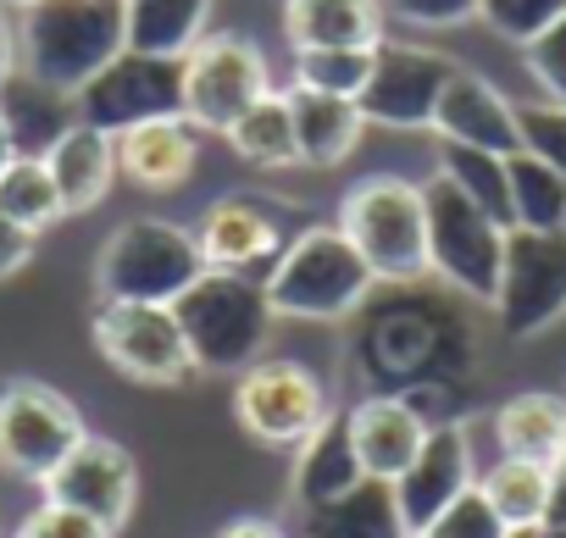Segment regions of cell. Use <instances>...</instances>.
Wrapping results in <instances>:
<instances>
[{"label": "cell", "mask_w": 566, "mask_h": 538, "mask_svg": "<svg viewBox=\"0 0 566 538\" xmlns=\"http://www.w3.org/2000/svg\"><path fill=\"white\" fill-rule=\"evenodd\" d=\"M128 51V0H34L18 12V73L78 95Z\"/></svg>", "instance_id": "obj_1"}, {"label": "cell", "mask_w": 566, "mask_h": 538, "mask_svg": "<svg viewBox=\"0 0 566 538\" xmlns=\"http://www.w3.org/2000/svg\"><path fill=\"white\" fill-rule=\"evenodd\" d=\"M266 300L277 317H301V323H339L373 295V266L361 250L339 233V222L301 228L290 244L277 250L266 266Z\"/></svg>", "instance_id": "obj_2"}, {"label": "cell", "mask_w": 566, "mask_h": 538, "mask_svg": "<svg viewBox=\"0 0 566 538\" xmlns=\"http://www.w3.org/2000/svg\"><path fill=\"white\" fill-rule=\"evenodd\" d=\"M172 317L189 339L195 372H244L261 361V345L272 334V300L266 284H255L250 273H222V266H206V273L172 300Z\"/></svg>", "instance_id": "obj_3"}, {"label": "cell", "mask_w": 566, "mask_h": 538, "mask_svg": "<svg viewBox=\"0 0 566 538\" xmlns=\"http://www.w3.org/2000/svg\"><path fill=\"white\" fill-rule=\"evenodd\" d=\"M339 233L361 250L378 284H417L433 273L428 266V205H422V183H411V178H395V172L356 178L339 200Z\"/></svg>", "instance_id": "obj_4"}, {"label": "cell", "mask_w": 566, "mask_h": 538, "mask_svg": "<svg viewBox=\"0 0 566 538\" xmlns=\"http://www.w3.org/2000/svg\"><path fill=\"white\" fill-rule=\"evenodd\" d=\"M200 273H206L200 239L184 222H167V217H134V222L112 228V239L95 255L101 300L172 306Z\"/></svg>", "instance_id": "obj_5"}, {"label": "cell", "mask_w": 566, "mask_h": 538, "mask_svg": "<svg viewBox=\"0 0 566 538\" xmlns=\"http://www.w3.org/2000/svg\"><path fill=\"white\" fill-rule=\"evenodd\" d=\"M422 205H428V266L461 289L467 300L494 306L500 289V261H505V222H494L478 200H467L444 172H433L422 183Z\"/></svg>", "instance_id": "obj_6"}, {"label": "cell", "mask_w": 566, "mask_h": 538, "mask_svg": "<svg viewBox=\"0 0 566 538\" xmlns=\"http://www.w3.org/2000/svg\"><path fill=\"white\" fill-rule=\"evenodd\" d=\"M233 416L266 450H301L334 411H328V383L306 361L261 356L233 383Z\"/></svg>", "instance_id": "obj_7"}, {"label": "cell", "mask_w": 566, "mask_h": 538, "mask_svg": "<svg viewBox=\"0 0 566 538\" xmlns=\"http://www.w3.org/2000/svg\"><path fill=\"white\" fill-rule=\"evenodd\" d=\"M84 439H90V428L62 389H51L40 378L0 383V472L45 483Z\"/></svg>", "instance_id": "obj_8"}, {"label": "cell", "mask_w": 566, "mask_h": 538, "mask_svg": "<svg viewBox=\"0 0 566 538\" xmlns=\"http://www.w3.org/2000/svg\"><path fill=\"white\" fill-rule=\"evenodd\" d=\"M73 112H78V123H90L112 139L139 123H156V117H184V62L123 51L112 67H101L73 95Z\"/></svg>", "instance_id": "obj_9"}, {"label": "cell", "mask_w": 566, "mask_h": 538, "mask_svg": "<svg viewBox=\"0 0 566 538\" xmlns=\"http://www.w3.org/2000/svg\"><path fill=\"white\" fill-rule=\"evenodd\" d=\"M95 350L106 356V367H117L134 383H189L195 378V356L189 339L172 317V306H139V300H101L95 306Z\"/></svg>", "instance_id": "obj_10"}, {"label": "cell", "mask_w": 566, "mask_h": 538, "mask_svg": "<svg viewBox=\"0 0 566 538\" xmlns=\"http://www.w3.org/2000/svg\"><path fill=\"white\" fill-rule=\"evenodd\" d=\"M494 317L511 339H533L566 317V233H538V228L505 233Z\"/></svg>", "instance_id": "obj_11"}, {"label": "cell", "mask_w": 566, "mask_h": 538, "mask_svg": "<svg viewBox=\"0 0 566 538\" xmlns=\"http://www.w3.org/2000/svg\"><path fill=\"white\" fill-rule=\"evenodd\" d=\"M261 95H272L266 56L244 34H206L184 56V117L200 134H228Z\"/></svg>", "instance_id": "obj_12"}, {"label": "cell", "mask_w": 566, "mask_h": 538, "mask_svg": "<svg viewBox=\"0 0 566 538\" xmlns=\"http://www.w3.org/2000/svg\"><path fill=\"white\" fill-rule=\"evenodd\" d=\"M461 62H450L444 51L428 45H378L373 78L361 89V117L378 128H433V106L444 95V84L455 78Z\"/></svg>", "instance_id": "obj_13"}, {"label": "cell", "mask_w": 566, "mask_h": 538, "mask_svg": "<svg viewBox=\"0 0 566 538\" xmlns=\"http://www.w3.org/2000/svg\"><path fill=\"white\" fill-rule=\"evenodd\" d=\"M45 499H56V505H73V510H84V516H95L101 527H123L128 521V510H134V494H139V472H134V455L117 444V439H101V433H90L45 483Z\"/></svg>", "instance_id": "obj_14"}, {"label": "cell", "mask_w": 566, "mask_h": 538, "mask_svg": "<svg viewBox=\"0 0 566 538\" xmlns=\"http://www.w3.org/2000/svg\"><path fill=\"white\" fill-rule=\"evenodd\" d=\"M467 488H478V472H472V439L461 422H433L428 444L417 450V461L395 477V505L411 527V538L439 516L450 510Z\"/></svg>", "instance_id": "obj_15"}, {"label": "cell", "mask_w": 566, "mask_h": 538, "mask_svg": "<svg viewBox=\"0 0 566 538\" xmlns=\"http://www.w3.org/2000/svg\"><path fill=\"white\" fill-rule=\"evenodd\" d=\"M345 422H350V444L361 455V472L378 483H395L433 433V416H422V405L411 394H389V389L350 405Z\"/></svg>", "instance_id": "obj_16"}, {"label": "cell", "mask_w": 566, "mask_h": 538, "mask_svg": "<svg viewBox=\"0 0 566 538\" xmlns=\"http://www.w3.org/2000/svg\"><path fill=\"white\" fill-rule=\"evenodd\" d=\"M195 239H200L206 266H222V273H250V266H261V261L272 266L277 250L290 244L295 233H283V222H277V211L266 200H255V194H222L217 205H206Z\"/></svg>", "instance_id": "obj_17"}, {"label": "cell", "mask_w": 566, "mask_h": 538, "mask_svg": "<svg viewBox=\"0 0 566 538\" xmlns=\"http://www.w3.org/2000/svg\"><path fill=\"white\" fill-rule=\"evenodd\" d=\"M433 134L444 145H467V150H489V156H516L522 150L516 106L489 78H478L472 67H455V78L444 84V95L433 106Z\"/></svg>", "instance_id": "obj_18"}, {"label": "cell", "mask_w": 566, "mask_h": 538, "mask_svg": "<svg viewBox=\"0 0 566 538\" xmlns=\"http://www.w3.org/2000/svg\"><path fill=\"white\" fill-rule=\"evenodd\" d=\"M195 161H200V128L189 117H156L117 134V172L139 189H178L195 178Z\"/></svg>", "instance_id": "obj_19"}, {"label": "cell", "mask_w": 566, "mask_h": 538, "mask_svg": "<svg viewBox=\"0 0 566 538\" xmlns=\"http://www.w3.org/2000/svg\"><path fill=\"white\" fill-rule=\"evenodd\" d=\"M295 51H373L384 45V0H283Z\"/></svg>", "instance_id": "obj_20"}, {"label": "cell", "mask_w": 566, "mask_h": 538, "mask_svg": "<svg viewBox=\"0 0 566 538\" xmlns=\"http://www.w3.org/2000/svg\"><path fill=\"white\" fill-rule=\"evenodd\" d=\"M45 167L56 178V194H62V211L78 217V211H95L112 183H117V139L90 128V123H73L51 150H45Z\"/></svg>", "instance_id": "obj_21"}, {"label": "cell", "mask_w": 566, "mask_h": 538, "mask_svg": "<svg viewBox=\"0 0 566 538\" xmlns=\"http://www.w3.org/2000/svg\"><path fill=\"white\" fill-rule=\"evenodd\" d=\"M361 483H367V472H361V455L350 444V422L345 416H328L295 450V499L306 510H323V505H339L345 494H356Z\"/></svg>", "instance_id": "obj_22"}, {"label": "cell", "mask_w": 566, "mask_h": 538, "mask_svg": "<svg viewBox=\"0 0 566 538\" xmlns=\"http://www.w3.org/2000/svg\"><path fill=\"white\" fill-rule=\"evenodd\" d=\"M290 117H295V145H301L306 167H339L361 145V128H367L356 101L323 95V89H306V84L290 89Z\"/></svg>", "instance_id": "obj_23"}, {"label": "cell", "mask_w": 566, "mask_h": 538, "mask_svg": "<svg viewBox=\"0 0 566 538\" xmlns=\"http://www.w3.org/2000/svg\"><path fill=\"white\" fill-rule=\"evenodd\" d=\"M494 444H500V455L555 466L566 455V394H549V389L511 394L494 411Z\"/></svg>", "instance_id": "obj_24"}, {"label": "cell", "mask_w": 566, "mask_h": 538, "mask_svg": "<svg viewBox=\"0 0 566 538\" xmlns=\"http://www.w3.org/2000/svg\"><path fill=\"white\" fill-rule=\"evenodd\" d=\"M0 117H7V128H12L18 156H45V150L78 123L73 95L45 89V84L29 78V73H12L7 84H0Z\"/></svg>", "instance_id": "obj_25"}, {"label": "cell", "mask_w": 566, "mask_h": 538, "mask_svg": "<svg viewBox=\"0 0 566 538\" xmlns=\"http://www.w3.org/2000/svg\"><path fill=\"white\" fill-rule=\"evenodd\" d=\"M306 538H411V527L395 505V483L367 477L339 505L306 510Z\"/></svg>", "instance_id": "obj_26"}, {"label": "cell", "mask_w": 566, "mask_h": 538, "mask_svg": "<svg viewBox=\"0 0 566 538\" xmlns=\"http://www.w3.org/2000/svg\"><path fill=\"white\" fill-rule=\"evenodd\" d=\"M211 0H128V51L145 56H189L206 40Z\"/></svg>", "instance_id": "obj_27"}, {"label": "cell", "mask_w": 566, "mask_h": 538, "mask_svg": "<svg viewBox=\"0 0 566 538\" xmlns=\"http://www.w3.org/2000/svg\"><path fill=\"white\" fill-rule=\"evenodd\" d=\"M478 494L489 499V510H494L511 532H533V527H544V516H549V466L500 455V461L478 477Z\"/></svg>", "instance_id": "obj_28"}, {"label": "cell", "mask_w": 566, "mask_h": 538, "mask_svg": "<svg viewBox=\"0 0 566 538\" xmlns=\"http://www.w3.org/2000/svg\"><path fill=\"white\" fill-rule=\"evenodd\" d=\"M222 139H228V145L239 150V161H250V167H301L290 95H261Z\"/></svg>", "instance_id": "obj_29"}, {"label": "cell", "mask_w": 566, "mask_h": 538, "mask_svg": "<svg viewBox=\"0 0 566 538\" xmlns=\"http://www.w3.org/2000/svg\"><path fill=\"white\" fill-rule=\"evenodd\" d=\"M505 178H511V228L560 233V222H566V178L549 161H538L533 150L505 156Z\"/></svg>", "instance_id": "obj_30"}, {"label": "cell", "mask_w": 566, "mask_h": 538, "mask_svg": "<svg viewBox=\"0 0 566 538\" xmlns=\"http://www.w3.org/2000/svg\"><path fill=\"white\" fill-rule=\"evenodd\" d=\"M0 211H7L18 228H29L34 239L62 222V194H56V178L45 167V156H18L7 172H0Z\"/></svg>", "instance_id": "obj_31"}, {"label": "cell", "mask_w": 566, "mask_h": 538, "mask_svg": "<svg viewBox=\"0 0 566 538\" xmlns=\"http://www.w3.org/2000/svg\"><path fill=\"white\" fill-rule=\"evenodd\" d=\"M439 172H444L467 200H478L494 222L511 228V178H505V156L467 150V145H444V150H439Z\"/></svg>", "instance_id": "obj_32"}, {"label": "cell", "mask_w": 566, "mask_h": 538, "mask_svg": "<svg viewBox=\"0 0 566 538\" xmlns=\"http://www.w3.org/2000/svg\"><path fill=\"white\" fill-rule=\"evenodd\" d=\"M373 62H378V45L373 51H295V84L361 101V89L373 78Z\"/></svg>", "instance_id": "obj_33"}, {"label": "cell", "mask_w": 566, "mask_h": 538, "mask_svg": "<svg viewBox=\"0 0 566 538\" xmlns=\"http://www.w3.org/2000/svg\"><path fill=\"white\" fill-rule=\"evenodd\" d=\"M478 18H483L500 40L527 45V40H538L549 23L566 18V0H478Z\"/></svg>", "instance_id": "obj_34"}, {"label": "cell", "mask_w": 566, "mask_h": 538, "mask_svg": "<svg viewBox=\"0 0 566 538\" xmlns=\"http://www.w3.org/2000/svg\"><path fill=\"white\" fill-rule=\"evenodd\" d=\"M417 538H511V527L489 510V499L478 494V488H467L450 510H439Z\"/></svg>", "instance_id": "obj_35"}, {"label": "cell", "mask_w": 566, "mask_h": 538, "mask_svg": "<svg viewBox=\"0 0 566 538\" xmlns=\"http://www.w3.org/2000/svg\"><path fill=\"white\" fill-rule=\"evenodd\" d=\"M516 128H522V150H533L538 161H549L566 178V106H555V101L516 106Z\"/></svg>", "instance_id": "obj_36"}, {"label": "cell", "mask_w": 566, "mask_h": 538, "mask_svg": "<svg viewBox=\"0 0 566 538\" xmlns=\"http://www.w3.org/2000/svg\"><path fill=\"white\" fill-rule=\"evenodd\" d=\"M522 62H527V73L538 78V89H544L555 106H566V18L549 23L538 40H527V45H522Z\"/></svg>", "instance_id": "obj_37"}, {"label": "cell", "mask_w": 566, "mask_h": 538, "mask_svg": "<svg viewBox=\"0 0 566 538\" xmlns=\"http://www.w3.org/2000/svg\"><path fill=\"white\" fill-rule=\"evenodd\" d=\"M18 538H112V527H101L95 516H84V510H73V505L45 499L40 510L23 516Z\"/></svg>", "instance_id": "obj_38"}, {"label": "cell", "mask_w": 566, "mask_h": 538, "mask_svg": "<svg viewBox=\"0 0 566 538\" xmlns=\"http://www.w3.org/2000/svg\"><path fill=\"white\" fill-rule=\"evenodd\" d=\"M384 12L411 29H461L478 18V0H384Z\"/></svg>", "instance_id": "obj_39"}, {"label": "cell", "mask_w": 566, "mask_h": 538, "mask_svg": "<svg viewBox=\"0 0 566 538\" xmlns=\"http://www.w3.org/2000/svg\"><path fill=\"white\" fill-rule=\"evenodd\" d=\"M29 255H34V233L0 211V278H12L18 266H29Z\"/></svg>", "instance_id": "obj_40"}, {"label": "cell", "mask_w": 566, "mask_h": 538, "mask_svg": "<svg viewBox=\"0 0 566 538\" xmlns=\"http://www.w3.org/2000/svg\"><path fill=\"white\" fill-rule=\"evenodd\" d=\"M544 527H566V455L549 466V516Z\"/></svg>", "instance_id": "obj_41"}, {"label": "cell", "mask_w": 566, "mask_h": 538, "mask_svg": "<svg viewBox=\"0 0 566 538\" xmlns=\"http://www.w3.org/2000/svg\"><path fill=\"white\" fill-rule=\"evenodd\" d=\"M217 538H283L272 521H261V516H239V521H228Z\"/></svg>", "instance_id": "obj_42"}, {"label": "cell", "mask_w": 566, "mask_h": 538, "mask_svg": "<svg viewBox=\"0 0 566 538\" xmlns=\"http://www.w3.org/2000/svg\"><path fill=\"white\" fill-rule=\"evenodd\" d=\"M0 12H7V7H0ZM18 73V34L7 29V18H0V84H7Z\"/></svg>", "instance_id": "obj_43"}, {"label": "cell", "mask_w": 566, "mask_h": 538, "mask_svg": "<svg viewBox=\"0 0 566 538\" xmlns=\"http://www.w3.org/2000/svg\"><path fill=\"white\" fill-rule=\"evenodd\" d=\"M18 161V145H12V128H7V117H0V172H7Z\"/></svg>", "instance_id": "obj_44"}, {"label": "cell", "mask_w": 566, "mask_h": 538, "mask_svg": "<svg viewBox=\"0 0 566 538\" xmlns=\"http://www.w3.org/2000/svg\"><path fill=\"white\" fill-rule=\"evenodd\" d=\"M533 538H566V527H533Z\"/></svg>", "instance_id": "obj_45"}, {"label": "cell", "mask_w": 566, "mask_h": 538, "mask_svg": "<svg viewBox=\"0 0 566 538\" xmlns=\"http://www.w3.org/2000/svg\"><path fill=\"white\" fill-rule=\"evenodd\" d=\"M0 7H18L23 12V7H34V0H0Z\"/></svg>", "instance_id": "obj_46"}, {"label": "cell", "mask_w": 566, "mask_h": 538, "mask_svg": "<svg viewBox=\"0 0 566 538\" xmlns=\"http://www.w3.org/2000/svg\"><path fill=\"white\" fill-rule=\"evenodd\" d=\"M560 233H566V222H560Z\"/></svg>", "instance_id": "obj_47"}]
</instances>
